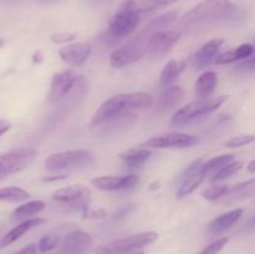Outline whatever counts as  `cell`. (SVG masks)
Instances as JSON below:
<instances>
[{
	"label": "cell",
	"instance_id": "cell-1",
	"mask_svg": "<svg viewBox=\"0 0 255 254\" xmlns=\"http://www.w3.org/2000/svg\"><path fill=\"white\" fill-rule=\"evenodd\" d=\"M153 97L147 92H131V94H120L115 95L111 99L106 100L100 106L96 114L94 115L91 121V126H97L104 124L106 120L116 116V115L125 114L129 110L146 109L152 106Z\"/></svg>",
	"mask_w": 255,
	"mask_h": 254
},
{
	"label": "cell",
	"instance_id": "cell-2",
	"mask_svg": "<svg viewBox=\"0 0 255 254\" xmlns=\"http://www.w3.org/2000/svg\"><path fill=\"white\" fill-rule=\"evenodd\" d=\"M236 11V6L231 0H203L187 11L179 20L181 26H196L223 20Z\"/></svg>",
	"mask_w": 255,
	"mask_h": 254
},
{
	"label": "cell",
	"instance_id": "cell-3",
	"mask_svg": "<svg viewBox=\"0 0 255 254\" xmlns=\"http://www.w3.org/2000/svg\"><path fill=\"white\" fill-rule=\"evenodd\" d=\"M154 30L151 27H144L143 31L139 32L133 40L127 42L124 46L114 50L110 56V64L115 69H121L137 62L147 54V45L149 39L154 34Z\"/></svg>",
	"mask_w": 255,
	"mask_h": 254
},
{
	"label": "cell",
	"instance_id": "cell-4",
	"mask_svg": "<svg viewBox=\"0 0 255 254\" xmlns=\"http://www.w3.org/2000/svg\"><path fill=\"white\" fill-rule=\"evenodd\" d=\"M95 156L86 149H71V151L56 152L50 154L45 161V166L50 171H66V169H81L95 163Z\"/></svg>",
	"mask_w": 255,
	"mask_h": 254
},
{
	"label": "cell",
	"instance_id": "cell-5",
	"mask_svg": "<svg viewBox=\"0 0 255 254\" xmlns=\"http://www.w3.org/2000/svg\"><path fill=\"white\" fill-rule=\"evenodd\" d=\"M158 239L156 232H142V233L132 234L126 238L116 239L110 243L100 246L96 248V254H127L131 252L139 251L147 246H151Z\"/></svg>",
	"mask_w": 255,
	"mask_h": 254
},
{
	"label": "cell",
	"instance_id": "cell-6",
	"mask_svg": "<svg viewBox=\"0 0 255 254\" xmlns=\"http://www.w3.org/2000/svg\"><path fill=\"white\" fill-rule=\"evenodd\" d=\"M227 100H228V96L223 95V96L213 97V99H199L197 101L191 102V104L186 105L184 107L179 109L173 115V117H172V124L183 125L192 121V120L197 119V117L211 114V112L218 110Z\"/></svg>",
	"mask_w": 255,
	"mask_h": 254
},
{
	"label": "cell",
	"instance_id": "cell-7",
	"mask_svg": "<svg viewBox=\"0 0 255 254\" xmlns=\"http://www.w3.org/2000/svg\"><path fill=\"white\" fill-rule=\"evenodd\" d=\"M36 156L37 151L34 148H20L0 154V181L24 171L34 162Z\"/></svg>",
	"mask_w": 255,
	"mask_h": 254
},
{
	"label": "cell",
	"instance_id": "cell-8",
	"mask_svg": "<svg viewBox=\"0 0 255 254\" xmlns=\"http://www.w3.org/2000/svg\"><path fill=\"white\" fill-rule=\"evenodd\" d=\"M198 137L193 134L182 133V132H169V133L159 134L151 137L149 139L141 143L139 147L144 148H188L198 143Z\"/></svg>",
	"mask_w": 255,
	"mask_h": 254
},
{
	"label": "cell",
	"instance_id": "cell-9",
	"mask_svg": "<svg viewBox=\"0 0 255 254\" xmlns=\"http://www.w3.org/2000/svg\"><path fill=\"white\" fill-rule=\"evenodd\" d=\"M181 35L176 30H159L154 32L147 45V54L152 59H162L177 44Z\"/></svg>",
	"mask_w": 255,
	"mask_h": 254
},
{
	"label": "cell",
	"instance_id": "cell-10",
	"mask_svg": "<svg viewBox=\"0 0 255 254\" xmlns=\"http://www.w3.org/2000/svg\"><path fill=\"white\" fill-rule=\"evenodd\" d=\"M79 76L80 75H77L74 70H65V71L55 74L50 85L47 101L50 104H59L74 89Z\"/></svg>",
	"mask_w": 255,
	"mask_h": 254
},
{
	"label": "cell",
	"instance_id": "cell-11",
	"mask_svg": "<svg viewBox=\"0 0 255 254\" xmlns=\"http://www.w3.org/2000/svg\"><path fill=\"white\" fill-rule=\"evenodd\" d=\"M202 164H203V159H196V161L192 162L187 167L184 173L182 174L181 186H179L178 191H177V197L178 198H183V197L191 194L204 181L207 173L202 169Z\"/></svg>",
	"mask_w": 255,
	"mask_h": 254
},
{
	"label": "cell",
	"instance_id": "cell-12",
	"mask_svg": "<svg viewBox=\"0 0 255 254\" xmlns=\"http://www.w3.org/2000/svg\"><path fill=\"white\" fill-rule=\"evenodd\" d=\"M138 22V14L120 9L110 20L109 34L114 37H125L136 29Z\"/></svg>",
	"mask_w": 255,
	"mask_h": 254
},
{
	"label": "cell",
	"instance_id": "cell-13",
	"mask_svg": "<svg viewBox=\"0 0 255 254\" xmlns=\"http://www.w3.org/2000/svg\"><path fill=\"white\" fill-rule=\"evenodd\" d=\"M138 177L136 174H127V176H101L96 177L91 181V184L100 191H125L131 189L138 183Z\"/></svg>",
	"mask_w": 255,
	"mask_h": 254
},
{
	"label": "cell",
	"instance_id": "cell-14",
	"mask_svg": "<svg viewBox=\"0 0 255 254\" xmlns=\"http://www.w3.org/2000/svg\"><path fill=\"white\" fill-rule=\"evenodd\" d=\"M90 191L82 184H72V186L62 187L57 189L52 194V199L61 203H79L86 212L87 209V201H89Z\"/></svg>",
	"mask_w": 255,
	"mask_h": 254
},
{
	"label": "cell",
	"instance_id": "cell-15",
	"mask_svg": "<svg viewBox=\"0 0 255 254\" xmlns=\"http://www.w3.org/2000/svg\"><path fill=\"white\" fill-rule=\"evenodd\" d=\"M94 239L89 233L74 231L67 234L62 243V254H87L91 249Z\"/></svg>",
	"mask_w": 255,
	"mask_h": 254
},
{
	"label": "cell",
	"instance_id": "cell-16",
	"mask_svg": "<svg viewBox=\"0 0 255 254\" xmlns=\"http://www.w3.org/2000/svg\"><path fill=\"white\" fill-rule=\"evenodd\" d=\"M223 44L224 40L219 39V37L206 42L198 51H196L191 56L192 66L196 70H201L204 69L206 66H208V65L211 64L212 61H214L216 57L218 56V52Z\"/></svg>",
	"mask_w": 255,
	"mask_h": 254
},
{
	"label": "cell",
	"instance_id": "cell-17",
	"mask_svg": "<svg viewBox=\"0 0 255 254\" xmlns=\"http://www.w3.org/2000/svg\"><path fill=\"white\" fill-rule=\"evenodd\" d=\"M91 46L86 42H74V44L65 45L59 50V55L64 62L71 66H79L84 64L90 56Z\"/></svg>",
	"mask_w": 255,
	"mask_h": 254
},
{
	"label": "cell",
	"instance_id": "cell-18",
	"mask_svg": "<svg viewBox=\"0 0 255 254\" xmlns=\"http://www.w3.org/2000/svg\"><path fill=\"white\" fill-rule=\"evenodd\" d=\"M46 223V219L40 218V217H35V218H29L25 219L24 222H21L20 224H17L16 227H14L12 229H10L4 237H2L1 242H0V247L4 248V247L10 246L14 242H16L17 239L21 238L24 234H26L30 229L36 228V227L41 226V224Z\"/></svg>",
	"mask_w": 255,
	"mask_h": 254
},
{
	"label": "cell",
	"instance_id": "cell-19",
	"mask_svg": "<svg viewBox=\"0 0 255 254\" xmlns=\"http://www.w3.org/2000/svg\"><path fill=\"white\" fill-rule=\"evenodd\" d=\"M242 216H243V209L242 208H237L231 212H227V213L214 218L213 221L209 223L208 232L211 234H213V236L222 234L223 232L228 231L231 227H233L234 224L241 219Z\"/></svg>",
	"mask_w": 255,
	"mask_h": 254
},
{
	"label": "cell",
	"instance_id": "cell-20",
	"mask_svg": "<svg viewBox=\"0 0 255 254\" xmlns=\"http://www.w3.org/2000/svg\"><path fill=\"white\" fill-rule=\"evenodd\" d=\"M184 99V90L179 86H168L161 92L157 101V110L161 112L168 111L182 102Z\"/></svg>",
	"mask_w": 255,
	"mask_h": 254
},
{
	"label": "cell",
	"instance_id": "cell-21",
	"mask_svg": "<svg viewBox=\"0 0 255 254\" xmlns=\"http://www.w3.org/2000/svg\"><path fill=\"white\" fill-rule=\"evenodd\" d=\"M174 1H177V0H126L120 5V9L136 12L139 15L141 12L151 11V10L166 6V5Z\"/></svg>",
	"mask_w": 255,
	"mask_h": 254
},
{
	"label": "cell",
	"instance_id": "cell-22",
	"mask_svg": "<svg viewBox=\"0 0 255 254\" xmlns=\"http://www.w3.org/2000/svg\"><path fill=\"white\" fill-rule=\"evenodd\" d=\"M151 156V149L144 148V147H139V148L138 147H134V148H129L119 154V157L122 159L125 166L131 167V168L143 166Z\"/></svg>",
	"mask_w": 255,
	"mask_h": 254
},
{
	"label": "cell",
	"instance_id": "cell-23",
	"mask_svg": "<svg viewBox=\"0 0 255 254\" xmlns=\"http://www.w3.org/2000/svg\"><path fill=\"white\" fill-rule=\"evenodd\" d=\"M218 84V75L214 71H206L197 79L194 91L199 99H208L216 90Z\"/></svg>",
	"mask_w": 255,
	"mask_h": 254
},
{
	"label": "cell",
	"instance_id": "cell-24",
	"mask_svg": "<svg viewBox=\"0 0 255 254\" xmlns=\"http://www.w3.org/2000/svg\"><path fill=\"white\" fill-rule=\"evenodd\" d=\"M254 52L253 45L251 44H242L238 47L233 50H229V51L223 52V54L218 55L216 57L217 60H214V62L217 64H231V62L239 61V60H247L248 57H251Z\"/></svg>",
	"mask_w": 255,
	"mask_h": 254
},
{
	"label": "cell",
	"instance_id": "cell-25",
	"mask_svg": "<svg viewBox=\"0 0 255 254\" xmlns=\"http://www.w3.org/2000/svg\"><path fill=\"white\" fill-rule=\"evenodd\" d=\"M187 61L186 60H171L166 64V66L162 70L161 75H159V82H161L162 86H167L173 84L177 79H178L179 75L183 72V70L186 69Z\"/></svg>",
	"mask_w": 255,
	"mask_h": 254
},
{
	"label": "cell",
	"instance_id": "cell-26",
	"mask_svg": "<svg viewBox=\"0 0 255 254\" xmlns=\"http://www.w3.org/2000/svg\"><path fill=\"white\" fill-rule=\"evenodd\" d=\"M46 207L44 201H40V199H36V201H30L26 202V203L21 204L17 208L14 209L12 212V217L17 219L21 218H27V217L35 216V214L42 212Z\"/></svg>",
	"mask_w": 255,
	"mask_h": 254
},
{
	"label": "cell",
	"instance_id": "cell-27",
	"mask_svg": "<svg viewBox=\"0 0 255 254\" xmlns=\"http://www.w3.org/2000/svg\"><path fill=\"white\" fill-rule=\"evenodd\" d=\"M253 196H255V178L237 184V186H232L231 192L227 197H231V198L234 199H242L249 198V197Z\"/></svg>",
	"mask_w": 255,
	"mask_h": 254
},
{
	"label": "cell",
	"instance_id": "cell-28",
	"mask_svg": "<svg viewBox=\"0 0 255 254\" xmlns=\"http://www.w3.org/2000/svg\"><path fill=\"white\" fill-rule=\"evenodd\" d=\"M234 157H236V154H233V153L216 156V157H213V158L208 159L207 162H203V164H202V169H203L207 174L211 173V172H213V171H219L222 167L227 166V164H229L231 162H233Z\"/></svg>",
	"mask_w": 255,
	"mask_h": 254
},
{
	"label": "cell",
	"instance_id": "cell-29",
	"mask_svg": "<svg viewBox=\"0 0 255 254\" xmlns=\"http://www.w3.org/2000/svg\"><path fill=\"white\" fill-rule=\"evenodd\" d=\"M30 194L19 187H5L0 188V202H22L27 199Z\"/></svg>",
	"mask_w": 255,
	"mask_h": 254
},
{
	"label": "cell",
	"instance_id": "cell-30",
	"mask_svg": "<svg viewBox=\"0 0 255 254\" xmlns=\"http://www.w3.org/2000/svg\"><path fill=\"white\" fill-rule=\"evenodd\" d=\"M242 167H243V162H241V161L231 162V163L227 164V166L222 167L219 171H217L216 174L212 177L211 181L213 182V183H218V182L224 181V179H227V178H229V177L234 176L237 172L241 171Z\"/></svg>",
	"mask_w": 255,
	"mask_h": 254
},
{
	"label": "cell",
	"instance_id": "cell-31",
	"mask_svg": "<svg viewBox=\"0 0 255 254\" xmlns=\"http://www.w3.org/2000/svg\"><path fill=\"white\" fill-rule=\"evenodd\" d=\"M232 186H212L202 191V196L207 201H217L222 197H227L231 192Z\"/></svg>",
	"mask_w": 255,
	"mask_h": 254
},
{
	"label": "cell",
	"instance_id": "cell-32",
	"mask_svg": "<svg viewBox=\"0 0 255 254\" xmlns=\"http://www.w3.org/2000/svg\"><path fill=\"white\" fill-rule=\"evenodd\" d=\"M254 141V134H243V136L232 137L231 139H228V141L226 142V147H229V148H238V147L247 146V144L252 143V142Z\"/></svg>",
	"mask_w": 255,
	"mask_h": 254
},
{
	"label": "cell",
	"instance_id": "cell-33",
	"mask_svg": "<svg viewBox=\"0 0 255 254\" xmlns=\"http://www.w3.org/2000/svg\"><path fill=\"white\" fill-rule=\"evenodd\" d=\"M57 243H59V238L56 236H51L50 234V236H45L40 239L39 244H37V248H39V251L41 253H46V252L52 251L57 246Z\"/></svg>",
	"mask_w": 255,
	"mask_h": 254
},
{
	"label": "cell",
	"instance_id": "cell-34",
	"mask_svg": "<svg viewBox=\"0 0 255 254\" xmlns=\"http://www.w3.org/2000/svg\"><path fill=\"white\" fill-rule=\"evenodd\" d=\"M228 241L229 239L227 238V237H224V238H219L218 241L213 242V243L209 244L208 247H206V248H204L203 251L198 254H218L219 252H221L222 249L227 246Z\"/></svg>",
	"mask_w": 255,
	"mask_h": 254
},
{
	"label": "cell",
	"instance_id": "cell-35",
	"mask_svg": "<svg viewBox=\"0 0 255 254\" xmlns=\"http://www.w3.org/2000/svg\"><path fill=\"white\" fill-rule=\"evenodd\" d=\"M76 37L75 34H70V32H56L51 36V40L55 44H64V42H69Z\"/></svg>",
	"mask_w": 255,
	"mask_h": 254
},
{
	"label": "cell",
	"instance_id": "cell-36",
	"mask_svg": "<svg viewBox=\"0 0 255 254\" xmlns=\"http://www.w3.org/2000/svg\"><path fill=\"white\" fill-rule=\"evenodd\" d=\"M107 216L106 209H94V211H89L87 209L86 212H84V218L85 219H101L105 218Z\"/></svg>",
	"mask_w": 255,
	"mask_h": 254
},
{
	"label": "cell",
	"instance_id": "cell-37",
	"mask_svg": "<svg viewBox=\"0 0 255 254\" xmlns=\"http://www.w3.org/2000/svg\"><path fill=\"white\" fill-rule=\"evenodd\" d=\"M237 70H246V71H252L255 70V57L253 59L246 60V61L241 62L239 65H237Z\"/></svg>",
	"mask_w": 255,
	"mask_h": 254
},
{
	"label": "cell",
	"instance_id": "cell-38",
	"mask_svg": "<svg viewBox=\"0 0 255 254\" xmlns=\"http://www.w3.org/2000/svg\"><path fill=\"white\" fill-rule=\"evenodd\" d=\"M10 127H11V124L7 120H0V137L4 136L9 131Z\"/></svg>",
	"mask_w": 255,
	"mask_h": 254
},
{
	"label": "cell",
	"instance_id": "cell-39",
	"mask_svg": "<svg viewBox=\"0 0 255 254\" xmlns=\"http://www.w3.org/2000/svg\"><path fill=\"white\" fill-rule=\"evenodd\" d=\"M15 254H36V246L35 244H29V246L22 248L21 251L16 252Z\"/></svg>",
	"mask_w": 255,
	"mask_h": 254
},
{
	"label": "cell",
	"instance_id": "cell-40",
	"mask_svg": "<svg viewBox=\"0 0 255 254\" xmlns=\"http://www.w3.org/2000/svg\"><path fill=\"white\" fill-rule=\"evenodd\" d=\"M66 174H61V176H52V177H47V178H44L45 182H54V181H61V179L66 178Z\"/></svg>",
	"mask_w": 255,
	"mask_h": 254
},
{
	"label": "cell",
	"instance_id": "cell-41",
	"mask_svg": "<svg viewBox=\"0 0 255 254\" xmlns=\"http://www.w3.org/2000/svg\"><path fill=\"white\" fill-rule=\"evenodd\" d=\"M248 171L251 172V173H255V159H253V161L248 164Z\"/></svg>",
	"mask_w": 255,
	"mask_h": 254
},
{
	"label": "cell",
	"instance_id": "cell-42",
	"mask_svg": "<svg viewBox=\"0 0 255 254\" xmlns=\"http://www.w3.org/2000/svg\"><path fill=\"white\" fill-rule=\"evenodd\" d=\"M5 44V41H4V40H2V39H0V49H1V47H2V45H4Z\"/></svg>",
	"mask_w": 255,
	"mask_h": 254
},
{
	"label": "cell",
	"instance_id": "cell-43",
	"mask_svg": "<svg viewBox=\"0 0 255 254\" xmlns=\"http://www.w3.org/2000/svg\"><path fill=\"white\" fill-rule=\"evenodd\" d=\"M133 254H144V252H142V251H138V252H136V253H133Z\"/></svg>",
	"mask_w": 255,
	"mask_h": 254
},
{
	"label": "cell",
	"instance_id": "cell-44",
	"mask_svg": "<svg viewBox=\"0 0 255 254\" xmlns=\"http://www.w3.org/2000/svg\"><path fill=\"white\" fill-rule=\"evenodd\" d=\"M252 224H255V217L253 218V221H252Z\"/></svg>",
	"mask_w": 255,
	"mask_h": 254
}]
</instances>
